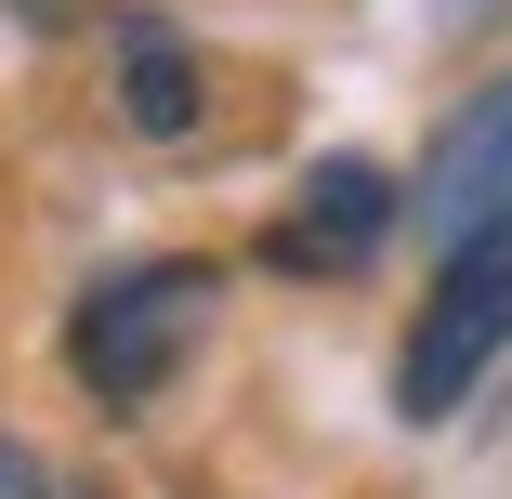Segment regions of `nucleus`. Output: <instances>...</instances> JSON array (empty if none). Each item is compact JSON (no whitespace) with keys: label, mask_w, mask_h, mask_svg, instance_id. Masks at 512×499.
Segmentation results:
<instances>
[{"label":"nucleus","mask_w":512,"mask_h":499,"mask_svg":"<svg viewBox=\"0 0 512 499\" xmlns=\"http://www.w3.org/2000/svg\"><path fill=\"white\" fill-rule=\"evenodd\" d=\"M224 289H237V276H224L211 250H132L119 276H92L79 303H66V381H79L106 421L158 408V394L211 355Z\"/></svg>","instance_id":"obj_1"},{"label":"nucleus","mask_w":512,"mask_h":499,"mask_svg":"<svg viewBox=\"0 0 512 499\" xmlns=\"http://www.w3.org/2000/svg\"><path fill=\"white\" fill-rule=\"evenodd\" d=\"M512 355V237H486V250H447L434 263V289H421V316H407V342H394V421H460L473 394H486V368Z\"/></svg>","instance_id":"obj_2"},{"label":"nucleus","mask_w":512,"mask_h":499,"mask_svg":"<svg viewBox=\"0 0 512 499\" xmlns=\"http://www.w3.org/2000/svg\"><path fill=\"white\" fill-rule=\"evenodd\" d=\"M394 224H407V184L381 171V158H316L276 211H263V237H250V263L263 276H302V289H329V276H368L381 250H394Z\"/></svg>","instance_id":"obj_3"},{"label":"nucleus","mask_w":512,"mask_h":499,"mask_svg":"<svg viewBox=\"0 0 512 499\" xmlns=\"http://www.w3.org/2000/svg\"><path fill=\"white\" fill-rule=\"evenodd\" d=\"M407 224H421V250H434V263H447V250L512 237V66H499L486 92H460V106H447V132H434L421 184H407Z\"/></svg>","instance_id":"obj_4"},{"label":"nucleus","mask_w":512,"mask_h":499,"mask_svg":"<svg viewBox=\"0 0 512 499\" xmlns=\"http://www.w3.org/2000/svg\"><path fill=\"white\" fill-rule=\"evenodd\" d=\"M119 119L145 145H197V119H211V79H197V40L171 14H132L119 27Z\"/></svg>","instance_id":"obj_5"},{"label":"nucleus","mask_w":512,"mask_h":499,"mask_svg":"<svg viewBox=\"0 0 512 499\" xmlns=\"http://www.w3.org/2000/svg\"><path fill=\"white\" fill-rule=\"evenodd\" d=\"M0 499H66L53 447H27V434H0Z\"/></svg>","instance_id":"obj_6"}]
</instances>
